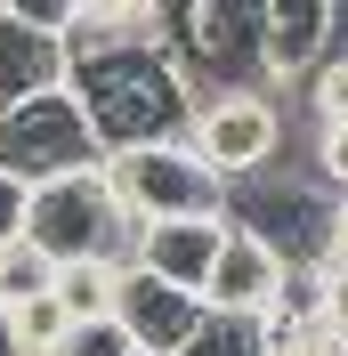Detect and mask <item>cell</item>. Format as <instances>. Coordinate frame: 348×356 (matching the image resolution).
Returning <instances> with one entry per match:
<instances>
[{
    "mask_svg": "<svg viewBox=\"0 0 348 356\" xmlns=\"http://www.w3.org/2000/svg\"><path fill=\"white\" fill-rule=\"evenodd\" d=\"M65 89L89 113V130L106 154L130 146H187L195 130V81L178 73L162 41H97V33H65Z\"/></svg>",
    "mask_w": 348,
    "mask_h": 356,
    "instance_id": "cell-1",
    "label": "cell"
},
{
    "mask_svg": "<svg viewBox=\"0 0 348 356\" xmlns=\"http://www.w3.org/2000/svg\"><path fill=\"white\" fill-rule=\"evenodd\" d=\"M113 211L130 227L146 219H227V178L195 154V146H130V154L97 162Z\"/></svg>",
    "mask_w": 348,
    "mask_h": 356,
    "instance_id": "cell-2",
    "label": "cell"
},
{
    "mask_svg": "<svg viewBox=\"0 0 348 356\" xmlns=\"http://www.w3.org/2000/svg\"><path fill=\"white\" fill-rule=\"evenodd\" d=\"M17 235L41 251L49 267H65V259H130V235H138V227L113 211L106 178L81 170V178H41V186H24Z\"/></svg>",
    "mask_w": 348,
    "mask_h": 356,
    "instance_id": "cell-3",
    "label": "cell"
},
{
    "mask_svg": "<svg viewBox=\"0 0 348 356\" xmlns=\"http://www.w3.org/2000/svg\"><path fill=\"white\" fill-rule=\"evenodd\" d=\"M106 162L89 113L73 106V89H49V97H24V106L0 113V178L17 186H41V178H81Z\"/></svg>",
    "mask_w": 348,
    "mask_h": 356,
    "instance_id": "cell-4",
    "label": "cell"
},
{
    "mask_svg": "<svg viewBox=\"0 0 348 356\" xmlns=\"http://www.w3.org/2000/svg\"><path fill=\"white\" fill-rule=\"evenodd\" d=\"M187 146H195V154L227 178V186H243V178H260L267 162H276L283 113H276V97H267V89H211V97L195 106Z\"/></svg>",
    "mask_w": 348,
    "mask_h": 356,
    "instance_id": "cell-5",
    "label": "cell"
},
{
    "mask_svg": "<svg viewBox=\"0 0 348 356\" xmlns=\"http://www.w3.org/2000/svg\"><path fill=\"white\" fill-rule=\"evenodd\" d=\"M113 324H122V340L138 356H178L203 324V291H178V284H162V275L122 259V275H113Z\"/></svg>",
    "mask_w": 348,
    "mask_h": 356,
    "instance_id": "cell-6",
    "label": "cell"
},
{
    "mask_svg": "<svg viewBox=\"0 0 348 356\" xmlns=\"http://www.w3.org/2000/svg\"><path fill=\"white\" fill-rule=\"evenodd\" d=\"M276 284H283V259L251 235V227L227 219L219 259H211V275H203V308H219V316H267L276 308Z\"/></svg>",
    "mask_w": 348,
    "mask_h": 356,
    "instance_id": "cell-7",
    "label": "cell"
},
{
    "mask_svg": "<svg viewBox=\"0 0 348 356\" xmlns=\"http://www.w3.org/2000/svg\"><path fill=\"white\" fill-rule=\"evenodd\" d=\"M219 235H227V219H146L130 235V267H146V275H162L178 291H203V275L219 259Z\"/></svg>",
    "mask_w": 348,
    "mask_h": 356,
    "instance_id": "cell-8",
    "label": "cell"
},
{
    "mask_svg": "<svg viewBox=\"0 0 348 356\" xmlns=\"http://www.w3.org/2000/svg\"><path fill=\"white\" fill-rule=\"evenodd\" d=\"M49 89H65V33L0 17V113L24 97H49Z\"/></svg>",
    "mask_w": 348,
    "mask_h": 356,
    "instance_id": "cell-9",
    "label": "cell"
},
{
    "mask_svg": "<svg viewBox=\"0 0 348 356\" xmlns=\"http://www.w3.org/2000/svg\"><path fill=\"white\" fill-rule=\"evenodd\" d=\"M113 275H122V259H65L49 275V291L73 324H97V316H113Z\"/></svg>",
    "mask_w": 348,
    "mask_h": 356,
    "instance_id": "cell-10",
    "label": "cell"
},
{
    "mask_svg": "<svg viewBox=\"0 0 348 356\" xmlns=\"http://www.w3.org/2000/svg\"><path fill=\"white\" fill-rule=\"evenodd\" d=\"M8 332H17V348H57V340L73 332V316L57 308V291H24V300H8Z\"/></svg>",
    "mask_w": 348,
    "mask_h": 356,
    "instance_id": "cell-11",
    "label": "cell"
},
{
    "mask_svg": "<svg viewBox=\"0 0 348 356\" xmlns=\"http://www.w3.org/2000/svg\"><path fill=\"white\" fill-rule=\"evenodd\" d=\"M49 275H57V267L24 243V235H8V243H0V308H8V300H24V291H49Z\"/></svg>",
    "mask_w": 348,
    "mask_h": 356,
    "instance_id": "cell-12",
    "label": "cell"
},
{
    "mask_svg": "<svg viewBox=\"0 0 348 356\" xmlns=\"http://www.w3.org/2000/svg\"><path fill=\"white\" fill-rule=\"evenodd\" d=\"M308 106H316V122H348V57H324L308 73Z\"/></svg>",
    "mask_w": 348,
    "mask_h": 356,
    "instance_id": "cell-13",
    "label": "cell"
},
{
    "mask_svg": "<svg viewBox=\"0 0 348 356\" xmlns=\"http://www.w3.org/2000/svg\"><path fill=\"white\" fill-rule=\"evenodd\" d=\"M57 356H138V348L122 340V324H113V316H97V324H73V332L57 340Z\"/></svg>",
    "mask_w": 348,
    "mask_h": 356,
    "instance_id": "cell-14",
    "label": "cell"
},
{
    "mask_svg": "<svg viewBox=\"0 0 348 356\" xmlns=\"http://www.w3.org/2000/svg\"><path fill=\"white\" fill-rule=\"evenodd\" d=\"M316 170L332 195H348V122H316Z\"/></svg>",
    "mask_w": 348,
    "mask_h": 356,
    "instance_id": "cell-15",
    "label": "cell"
},
{
    "mask_svg": "<svg viewBox=\"0 0 348 356\" xmlns=\"http://www.w3.org/2000/svg\"><path fill=\"white\" fill-rule=\"evenodd\" d=\"M267 356H348L324 324H300V332H267Z\"/></svg>",
    "mask_w": 348,
    "mask_h": 356,
    "instance_id": "cell-16",
    "label": "cell"
},
{
    "mask_svg": "<svg viewBox=\"0 0 348 356\" xmlns=\"http://www.w3.org/2000/svg\"><path fill=\"white\" fill-rule=\"evenodd\" d=\"M0 17L41 24V33H65V24H73V0H0Z\"/></svg>",
    "mask_w": 348,
    "mask_h": 356,
    "instance_id": "cell-17",
    "label": "cell"
},
{
    "mask_svg": "<svg viewBox=\"0 0 348 356\" xmlns=\"http://www.w3.org/2000/svg\"><path fill=\"white\" fill-rule=\"evenodd\" d=\"M324 332L348 340V275H324Z\"/></svg>",
    "mask_w": 348,
    "mask_h": 356,
    "instance_id": "cell-18",
    "label": "cell"
},
{
    "mask_svg": "<svg viewBox=\"0 0 348 356\" xmlns=\"http://www.w3.org/2000/svg\"><path fill=\"white\" fill-rule=\"evenodd\" d=\"M17 219H24V186H17V178H0V243L17 235Z\"/></svg>",
    "mask_w": 348,
    "mask_h": 356,
    "instance_id": "cell-19",
    "label": "cell"
}]
</instances>
